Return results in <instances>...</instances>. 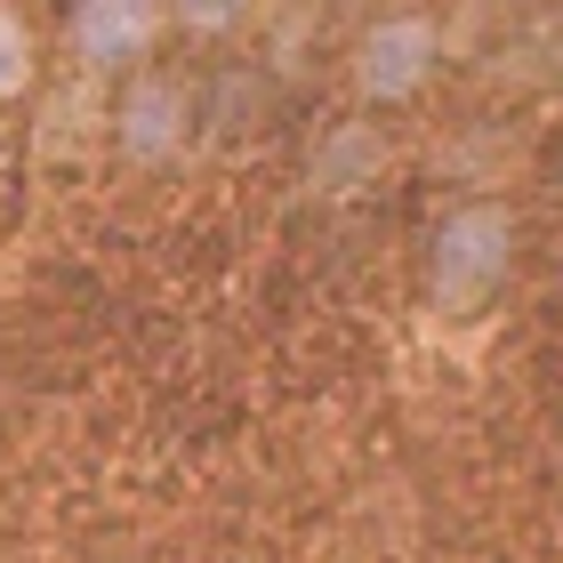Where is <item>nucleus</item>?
Masks as SVG:
<instances>
[{"mask_svg":"<svg viewBox=\"0 0 563 563\" xmlns=\"http://www.w3.org/2000/svg\"><path fill=\"white\" fill-rule=\"evenodd\" d=\"M516 274V218L499 201H459L427 234V314L434 322H475Z\"/></svg>","mask_w":563,"mask_h":563,"instance_id":"obj_1","label":"nucleus"},{"mask_svg":"<svg viewBox=\"0 0 563 563\" xmlns=\"http://www.w3.org/2000/svg\"><path fill=\"white\" fill-rule=\"evenodd\" d=\"M194 130H201V89L186 73H169V65H137L130 89H121V106H113L121 162L162 169V162H177V153L194 145Z\"/></svg>","mask_w":563,"mask_h":563,"instance_id":"obj_2","label":"nucleus"},{"mask_svg":"<svg viewBox=\"0 0 563 563\" xmlns=\"http://www.w3.org/2000/svg\"><path fill=\"white\" fill-rule=\"evenodd\" d=\"M443 65V24L427 9H395L354 41V97L363 106H411Z\"/></svg>","mask_w":563,"mask_h":563,"instance_id":"obj_3","label":"nucleus"},{"mask_svg":"<svg viewBox=\"0 0 563 563\" xmlns=\"http://www.w3.org/2000/svg\"><path fill=\"white\" fill-rule=\"evenodd\" d=\"M162 33H169V0H81L73 9V57L89 73H121V65L137 73Z\"/></svg>","mask_w":563,"mask_h":563,"instance_id":"obj_4","label":"nucleus"},{"mask_svg":"<svg viewBox=\"0 0 563 563\" xmlns=\"http://www.w3.org/2000/svg\"><path fill=\"white\" fill-rule=\"evenodd\" d=\"M378 169H387V130L378 121H339V130L306 153V186L322 201H346V194L378 186Z\"/></svg>","mask_w":563,"mask_h":563,"instance_id":"obj_5","label":"nucleus"},{"mask_svg":"<svg viewBox=\"0 0 563 563\" xmlns=\"http://www.w3.org/2000/svg\"><path fill=\"white\" fill-rule=\"evenodd\" d=\"M250 16H258V0H169V24L186 41H225V33H242Z\"/></svg>","mask_w":563,"mask_h":563,"instance_id":"obj_6","label":"nucleus"},{"mask_svg":"<svg viewBox=\"0 0 563 563\" xmlns=\"http://www.w3.org/2000/svg\"><path fill=\"white\" fill-rule=\"evenodd\" d=\"M258 81L250 73H225L218 81V106H201V121H218V137H242V130H258Z\"/></svg>","mask_w":563,"mask_h":563,"instance_id":"obj_7","label":"nucleus"},{"mask_svg":"<svg viewBox=\"0 0 563 563\" xmlns=\"http://www.w3.org/2000/svg\"><path fill=\"white\" fill-rule=\"evenodd\" d=\"M24 81H33V33H24L16 9H0V106L24 97Z\"/></svg>","mask_w":563,"mask_h":563,"instance_id":"obj_8","label":"nucleus"},{"mask_svg":"<svg viewBox=\"0 0 563 563\" xmlns=\"http://www.w3.org/2000/svg\"><path fill=\"white\" fill-rule=\"evenodd\" d=\"M523 9H548V0H523Z\"/></svg>","mask_w":563,"mask_h":563,"instance_id":"obj_9","label":"nucleus"},{"mask_svg":"<svg viewBox=\"0 0 563 563\" xmlns=\"http://www.w3.org/2000/svg\"><path fill=\"white\" fill-rule=\"evenodd\" d=\"M555 177H563V153H555Z\"/></svg>","mask_w":563,"mask_h":563,"instance_id":"obj_10","label":"nucleus"}]
</instances>
